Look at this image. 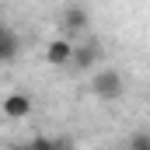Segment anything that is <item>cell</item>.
Segmentation results:
<instances>
[{
    "label": "cell",
    "mask_w": 150,
    "mask_h": 150,
    "mask_svg": "<svg viewBox=\"0 0 150 150\" xmlns=\"http://www.w3.org/2000/svg\"><path fill=\"white\" fill-rule=\"evenodd\" d=\"M122 91H126V80L119 70H101V74H94L91 80V94L94 98H101V101H115V98H122Z\"/></svg>",
    "instance_id": "obj_1"
},
{
    "label": "cell",
    "mask_w": 150,
    "mask_h": 150,
    "mask_svg": "<svg viewBox=\"0 0 150 150\" xmlns=\"http://www.w3.org/2000/svg\"><path fill=\"white\" fill-rule=\"evenodd\" d=\"M87 25H91V11H87L84 4H67V7H59V28H63L67 35L84 32Z\"/></svg>",
    "instance_id": "obj_2"
},
{
    "label": "cell",
    "mask_w": 150,
    "mask_h": 150,
    "mask_svg": "<svg viewBox=\"0 0 150 150\" xmlns=\"http://www.w3.org/2000/svg\"><path fill=\"white\" fill-rule=\"evenodd\" d=\"M28 112H32V98H28V94H21V91L7 94V98H4V105H0V115H4V119H11V122L28 119Z\"/></svg>",
    "instance_id": "obj_3"
},
{
    "label": "cell",
    "mask_w": 150,
    "mask_h": 150,
    "mask_svg": "<svg viewBox=\"0 0 150 150\" xmlns=\"http://www.w3.org/2000/svg\"><path fill=\"white\" fill-rule=\"evenodd\" d=\"M18 52H21V38H18V32H14L7 21H0V63H4V67L14 63Z\"/></svg>",
    "instance_id": "obj_4"
},
{
    "label": "cell",
    "mask_w": 150,
    "mask_h": 150,
    "mask_svg": "<svg viewBox=\"0 0 150 150\" xmlns=\"http://www.w3.org/2000/svg\"><path fill=\"white\" fill-rule=\"evenodd\" d=\"M45 59H49L52 67H70V59H74V42H70V38H52V42L45 45Z\"/></svg>",
    "instance_id": "obj_5"
},
{
    "label": "cell",
    "mask_w": 150,
    "mask_h": 150,
    "mask_svg": "<svg viewBox=\"0 0 150 150\" xmlns=\"http://www.w3.org/2000/svg\"><path fill=\"white\" fill-rule=\"evenodd\" d=\"M98 45L94 42H87V45H74V59H70V67H77V70H87V67H94L98 63Z\"/></svg>",
    "instance_id": "obj_6"
},
{
    "label": "cell",
    "mask_w": 150,
    "mask_h": 150,
    "mask_svg": "<svg viewBox=\"0 0 150 150\" xmlns=\"http://www.w3.org/2000/svg\"><path fill=\"white\" fill-rule=\"evenodd\" d=\"M28 150H74L70 140H52V136H35Z\"/></svg>",
    "instance_id": "obj_7"
},
{
    "label": "cell",
    "mask_w": 150,
    "mask_h": 150,
    "mask_svg": "<svg viewBox=\"0 0 150 150\" xmlns=\"http://www.w3.org/2000/svg\"><path fill=\"white\" fill-rule=\"evenodd\" d=\"M129 150H150V133H136V136H129Z\"/></svg>",
    "instance_id": "obj_8"
}]
</instances>
